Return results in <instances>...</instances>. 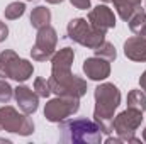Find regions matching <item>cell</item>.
Listing matches in <instances>:
<instances>
[{
    "label": "cell",
    "mask_w": 146,
    "mask_h": 144,
    "mask_svg": "<svg viewBox=\"0 0 146 144\" xmlns=\"http://www.w3.org/2000/svg\"><path fill=\"white\" fill-rule=\"evenodd\" d=\"M95 110L94 120L100 126L102 134L114 132V112L121 105V92L114 83H102L94 92Z\"/></svg>",
    "instance_id": "obj_1"
},
{
    "label": "cell",
    "mask_w": 146,
    "mask_h": 144,
    "mask_svg": "<svg viewBox=\"0 0 146 144\" xmlns=\"http://www.w3.org/2000/svg\"><path fill=\"white\" fill-rule=\"evenodd\" d=\"M60 139L70 144H99L102 143V129L95 120L85 117L65 119L60 122Z\"/></svg>",
    "instance_id": "obj_2"
},
{
    "label": "cell",
    "mask_w": 146,
    "mask_h": 144,
    "mask_svg": "<svg viewBox=\"0 0 146 144\" xmlns=\"http://www.w3.org/2000/svg\"><path fill=\"white\" fill-rule=\"evenodd\" d=\"M34 73V66L27 59H21L15 51L5 49L0 53V78H12L19 83L29 80Z\"/></svg>",
    "instance_id": "obj_3"
},
{
    "label": "cell",
    "mask_w": 146,
    "mask_h": 144,
    "mask_svg": "<svg viewBox=\"0 0 146 144\" xmlns=\"http://www.w3.org/2000/svg\"><path fill=\"white\" fill-rule=\"evenodd\" d=\"M66 32H68V37L72 41L88 48V49H95L100 42L106 41V32L97 31L95 27L90 26V22L87 19H82V17L72 19L68 22Z\"/></svg>",
    "instance_id": "obj_4"
},
{
    "label": "cell",
    "mask_w": 146,
    "mask_h": 144,
    "mask_svg": "<svg viewBox=\"0 0 146 144\" xmlns=\"http://www.w3.org/2000/svg\"><path fill=\"white\" fill-rule=\"evenodd\" d=\"M143 122V112L136 108H126L114 117V131L119 136L121 143H141L134 134Z\"/></svg>",
    "instance_id": "obj_5"
},
{
    "label": "cell",
    "mask_w": 146,
    "mask_h": 144,
    "mask_svg": "<svg viewBox=\"0 0 146 144\" xmlns=\"http://www.w3.org/2000/svg\"><path fill=\"white\" fill-rule=\"evenodd\" d=\"M49 87H51V93H54L56 97H75V98H82L87 93V81L72 71L65 73V75H58V76H49Z\"/></svg>",
    "instance_id": "obj_6"
},
{
    "label": "cell",
    "mask_w": 146,
    "mask_h": 144,
    "mask_svg": "<svg viewBox=\"0 0 146 144\" xmlns=\"http://www.w3.org/2000/svg\"><path fill=\"white\" fill-rule=\"evenodd\" d=\"M0 131L14 132L19 136H31L34 132V122L27 117V114H19L10 105L0 107Z\"/></svg>",
    "instance_id": "obj_7"
},
{
    "label": "cell",
    "mask_w": 146,
    "mask_h": 144,
    "mask_svg": "<svg viewBox=\"0 0 146 144\" xmlns=\"http://www.w3.org/2000/svg\"><path fill=\"white\" fill-rule=\"evenodd\" d=\"M78 108H80V98H75V97H56V98H51L44 105V117L49 122L60 124L61 120L68 119L73 114H76Z\"/></svg>",
    "instance_id": "obj_8"
},
{
    "label": "cell",
    "mask_w": 146,
    "mask_h": 144,
    "mask_svg": "<svg viewBox=\"0 0 146 144\" xmlns=\"http://www.w3.org/2000/svg\"><path fill=\"white\" fill-rule=\"evenodd\" d=\"M58 44V34L51 26H46L37 31L36 42L31 49V56L34 61H46L54 54Z\"/></svg>",
    "instance_id": "obj_9"
},
{
    "label": "cell",
    "mask_w": 146,
    "mask_h": 144,
    "mask_svg": "<svg viewBox=\"0 0 146 144\" xmlns=\"http://www.w3.org/2000/svg\"><path fill=\"white\" fill-rule=\"evenodd\" d=\"M88 22L92 27H95L97 31L107 32L109 29L115 27V15L107 5H97L90 10L88 14Z\"/></svg>",
    "instance_id": "obj_10"
},
{
    "label": "cell",
    "mask_w": 146,
    "mask_h": 144,
    "mask_svg": "<svg viewBox=\"0 0 146 144\" xmlns=\"http://www.w3.org/2000/svg\"><path fill=\"white\" fill-rule=\"evenodd\" d=\"M14 98H15L19 108L27 115L34 114L39 107V95L33 88H29L26 85H21V87L14 88Z\"/></svg>",
    "instance_id": "obj_11"
},
{
    "label": "cell",
    "mask_w": 146,
    "mask_h": 144,
    "mask_svg": "<svg viewBox=\"0 0 146 144\" xmlns=\"http://www.w3.org/2000/svg\"><path fill=\"white\" fill-rule=\"evenodd\" d=\"M83 73L94 81H102L110 75V65L104 58L92 56L83 61Z\"/></svg>",
    "instance_id": "obj_12"
},
{
    "label": "cell",
    "mask_w": 146,
    "mask_h": 144,
    "mask_svg": "<svg viewBox=\"0 0 146 144\" xmlns=\"http://www.w3.org/2000/svg\"><path fill=\"white\" fill-rule=\"evenodd\" d=\"M73 59H75V51L72 48H63L58 53H54L51 56V75L58 76V75L70 73Z\"/></svg>",
    "instance_id": "obj_13"
},
{
    "label": "cell",
    "mask_w": 146,
    "mask_h": 144,
    "mask_svg": "<svg viewBox=\"0 0 146 144\" xmlns=\"http://www.w3.org/2000/svg\"><path fill=\"white\" fill-rule=\"evenodd\" d=\"M124 54L133 61H146V39L133 36L124 42Z\"/></svg>",
    "instance_id": "obj_14"
},
{
    "label": "cell",
    "mask_w": 146,
    "mask_h": 144,
    "mask_svg": "<svg viewBox=\"0 0 146 144\" xmlns=\"http://www.w3.org/2000/svg\"><path fill=\"white\" fill-rule=\"evenodd\" d=\"M49 22H51V12H49V9H46L44 5H37V7L33 9V12H31V26L34 29L39 31V29L49 26Z\"/></svg>",
    "instance_id": "obj_15"
},
{
    "label": "cell",
    "mask_w": 146,
    "mask_h": 144,
    "mask_svg": "<svg viewBox=\"0 0 146 144\" xmlns=\"http://www.w3.org/2000/svg\"><path fill=\"white\" fill-rule=\"evenodd\" d=\"M112 2H114V7H115L119 17H121L122 20H126V22H127V19L141 7V3L136 2V0H112Z\"/></svg>",
    "instance_id": "obj_16"
},
{
    "label": "cell",
    "mask_w": 146,
    "mask_h": 144,
    "mask_svg": "<svg viewBox=\"0 0 146 144\" xmlns=\"http://www.w3.org/2000/svg\"><path fill=\"white\" fill-rule=\"evenodd\" d=\"M127 24H129V29H131L136 36H139L146 27V10L143 7H139V9L127 19Z\"/></svg>",
    "instance_id": "obj_17"
},
{
    "label": "cell",
    "mask_w": 146,
    "mask_h": 144,
    "mask_svg": "<svg viewBox=\"0 0 146 144\" xmlns=\"http://www.w3.org/2000/svg\"><path fill=\"white\" fill-rule=\"evenodd\" d=\"M127 107L136 110H146V95L143 90H131L127 93Z\"/></svg>",
    "instance_id": "obj_18"
},
{
    "label": "cell",
    "mask_w": 146,
    "mask_h": 144,
    "mask_svg": "<svg viewBox=\"0 0 146 144\" xmlns=\"http://www.w3.org/2000/svg\"><path fill=\"white\" fill-rule=\"evenodd\" d=\"M94 51H95V56L104 58V59H107V61H114V59L117 58V51H115L114 44H110V42H107V41L100 42Z\"/></svg>",
    "instance_id": "obj_19"
},
{
    "label": "cell",
    "mask_w": 146,
    "mask_h": 144,
    "mask_svg": "<svg viewBox=\"0 0 146 144\" xmlns=\"http://www.w3.org/2000/svg\"><path fill=\"white\" fill-rule=\"evenodd\" d=\"M24 12H26V5H24L22 2H12V3H9V5L5 7V10H3L5 19H9V20L19 19Z\"/></svg>",
    "instance_id": "obj_20"
},
{
    "label": "cell",
    "mask_w": 146,
    "mask_h": 144,
    "mask_svg": "<svg viewBox=\"0 0 146 144\" xmlns=\"http://www.w3.org/2000/svg\"><path fill=\"white\" fill-rule=\"evenodd\" d=\"M34 92H36L39 97L42 98H48L51 95V87H49V81L46 78H36L34 80Z\"/></svg>",
    "instance_id": "obj_21"
},
{
    "label": "cell",
    "mask_w": 146,
    "mask_h": 144,
    "mask_svg": "<svg viewBox=\"0 0 146 144\" xmlns=\"http://www.w3.org/2000/svg\"><path fill=\"white\" fill-rule=\"evenodd\" d=\"M14 97V88L5 80H0V104H9Z\"/></svg>",
    "instance_id": "obj_22"
},
{
    "label": "cell",
    "mask_w": 146,
    "mask_h": 144,
    "mask_svg": "<svg viewBox=\"0 0 146 144\" xmlns=\"http://www.w3.org/2000/svg\"><path fill=\"white\" fill-rule=\"evenodd\" d=\"M70 2H72L73 7H76V9H80V10L90 9V0H70Z\"/></svg>",
    "instance_id": "obj_23"
},
{
    "label": "cell",
    "mask_w": 146,
    "mask_h": 144,
    "mask_svg": "<svg viewBox=\"0 0 146 144\" xmlns=\"http://www.w3.org/2000/svg\"><path fill=\"white\" fill-rule=\"evenodd\" d=\"M7 36H9V27L5 26V22H2V20H0V42H2V41H5Z\"/></svg>",
    "instance_id": "obj_24"
},
{
    "label": "cell",
    "mask_w": 146,
    "mask_h": 144,
    "mask_svg": "<svg viewBox=\"0 0 146 144\" xmlns=\"http://www.w3.org/2000/svg\"><path fill=\"white\" fill-rule=\"evenodd\" d=\"M139 85H141V90L146 92V71L141 75V78H139Z\"/></svg>",
    "instance_id": "obj_25"
},
{
    "label": "cell",
    "mask_w": 146,
    "mask_h": 144,
    "mask_svg": "<svg viewBox=\"0 0 146 144\" xmlns=\"http://www.w3.org/2000/svg\"><path fill=\"white\" fill-rule=\"evenodd\" d=\"M48 3H53V5H56V3H61L63 0H46Z\"/></svg>",
    "instance_id": "obj_26"
},
{
    "label": "cell",
    "mask_w": 146,
    "mask_h": 144,
    "mask_svg": "<svg viewBox=\"0 0 146 144\" xmlns=\"http://www.w3.org/2000/svg\"><path fill=\"white\" fill-rule=\"evenodd\" d=\"M143 141L146 143V127H145V131H143Z\"/></svg>",
    "instance_id": "obj_27"
},
{
    "label": "cell",
    "mask_w": 146,
    "mask_h": 144,
    "mask_svg": "<svg viewBox=\"0 0 146 144\" xmlns=\"http://www.w3.org/2000/svg\"><path fill=\"white\" fill-rule=\"evenodd\" d=\"M139 36H141V37H145V39H146V27H145V31H143V32H141Z\"/></svg>",
    "instance_id": "obj_28"
},
{
    "label": "cell",
    "mask_w": 146,
    "mask_h": 144,
    "mask_svg": "<svg viewBox=\"0 0 146 144\" xmlns=\"http://www.w3.org/2000/svg\"><path fill=\"white\" fill-rule=\"evenodd\" d=\"M100 2H104V3H107V2H112V0H100Z\"/></svg>",
    "instance_id": "obj_29"
},
{
    "label": "cell",
    "mask_w": 146,
    "mask_h": 144,
    "mask_svg": "<svg viewBox=\"0 0 146 144\" xmlns=\"http://www.w3.org/2000/svg\"><path fill=\"white\" fill-rule=\"evenodd\" d=\"M136 2H139V3H141V0H136Z\"/></svg>",
    "instance_id": "obj_30"
}]
</instances>
